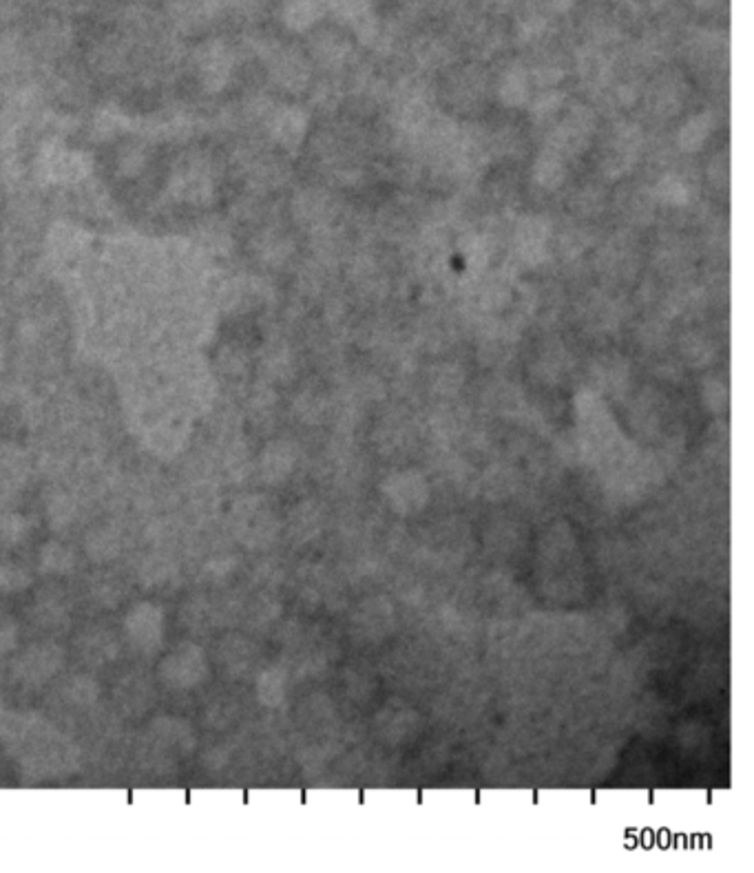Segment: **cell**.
<instances>
[{
    "label": "cell",
    "mask_w": 754,
    "mask_h": 873,
    "mask_svg": "<svg viewBox=\"0 0 754 873\" xmlns=\"http://www.w3.org/2000/svg\"><path fill=\"white\" fill-rule=\"evenodd\" d=\"M38 168L47 182L80 184L89 175V160L78 151H69L60 144H47L38 157Z\"/></svg>",
    "instance_id": "obj_1"
},
{
    "label": "cell",
    "mask_w": 754,
    "mask_h": 873,
    "mask_svg": "<svg viewBox=\"0 0 754 873\" xmlns=\"http://www.w3.org/2000/svg\"><path fill=\"white\" fill-rule=\"evenodd\" d=\"M213 175L208 171L204 160H191L186 162L180 171L173 175L171 193L177 202L202 206L213 199Z\"/></svg>",
    "instance_id": "obj_2"
},
{
    "label": "cell",
    "mask_w": 754,
    "mask_h": 873,
    "mask_svg": "<svg viewBox=\"0 0 754 873\" xmlns=\"http://www.w3.org/2000/svg\"><path fill=\"white\" fill-rule=\"evenodd\" d=\"M197 67H200L202 87L208 93H217L226 87L230 76H233V54H230L228 47L213 42V45L204 47Z\"/></svg>",
    "instance_id": "obj_3"
},
{
    "label": "cell",
    "mask_w": 754,
    "mask_h": 873,
    "mask_svg": "<svg viewBox=\"0 0 754 873\" xmlns=\"http://www.w3.org/2000/svg\"><path fill=\"white\" fill-rule=\"evenodd\" d=\"M270 76L284 91L297 93L308 87L310 69L308 62L295 51H275L270 56Z\"/></svg>",
    "instance_id": "obj_4"
},
{
    "label": "cell",
    "mask_w": 754,
    "mask_h": 873,
    "mask_svg": "<svg viewBox=\"0 0 754 873\" xmlns=\"http://www.w3.org/2000/svg\"><path fill=\"white\" fill-rule=\"evenodd\" d=\"M268 129L272 140L279 146H284V149H297L303 142V135H306L308 118L301 109L286 107L268 115Z\"/></svg>",
    "instance_id": "obj_5"
},
{
    "label": "cell",
    "mask_w": 754,
    "mask_h": 873,
    "mask_svg": "<svg viewBox=\"0 0 754 873\" xmlns=\"http://www.w3.org/2000/svg\"><path fill=\"white\" fill-rule=\"evenodd\" d=\"M127 630L131 635L133 644L142 648H153L157 641L164 635V615L160 608L151 604H140L138 608L131 610L127 617Z\"/></svg>",
    "instance_id": "obj_6"
},
{
    "label": "cell",
    "mask_w": 754,
    "mask_h": 873,
    "mask_svg": "<svg viewBox=\"0 0 754 873\" xmlns=\"http://www.w3.org/2000/svg\"><path fill=\"white\" fill-rule=\"evenodd\" d=\"M164 672H166L164 677L173 681L175 686H193V683L202 681L206 672V661L202 650L186 646L182 650L173 652V655L166 659Z\"/></svg>",
    "instance_id": "obj_7"
},
{
    "label": "cell",
    "mask_w": 754,
    "mask_h": 873,
    "mask_svg": "<svg viewBox=\"0 0 754 873\" xmlns=\"http://www.w3.org/2000/svg\"><path fill=\"white\" fill-rule=\"evenodd\" d=\"M89 239L82 233L80 228H73L69 224H60L49 235V252L54 261L62 266H69L73 261H80L85 257Z\"/></svg>",
    "instance_id": "obj_8"
},
{
    "label": "cell",
    "mask_w": 754,
    "mask_h": 873,
    "mask_svg": "<svg viewBox=\"0 0 754 873\" xmlns=\"http://www.w3.org/2000/svg\"><path fill=\"white\" fill-rule=\"evenodd\" d=\"M29 460L14 445L0 447V491H14L27 480Z\"/></svg>",
    "instance_id": "obj_9"
},
{
    "label": "cell",
    "mask_w": 754,
    "mask_h": 873,
    "mask_svg": "<svg viewBox=\"0 0 754 873\" xmlns=\"http://www.w3.org/2000/svg\"><path fill=\"white\" fill-rule=\"evenodd\" d=\"M93 65H96L98 71L109 73V76L124 71L129 65V45L120 38L100 42L96 47V54H93Z\"/></svg>",
    "instance_id": "obj_10"
},
{
    "label": "cell",
    "mask_w": 754,
    "mask_h": 873,
    "mask_svg": "<svg viewBox=\"0 0 754 873\" xmlns=\"http://www.w3.org/2000/svg\"><path fill=\"white\" fill-rule=\"evenodd\" d=\"M31 62L29 49L18 38H0V78H16L27 71Z\"/></svg>",
    "instance_id": "obj_11"
},
{
    "label": "cell",
    "mask_w": 754,
    "mask_h": 873,
    "mask_svg": "<svg viewBox=\"0 0 754 873\" xmlns=\"http://www.w3.org/2000/svg\"><path fill=\"white\" fill-rule=\"evenodd\" d=\"M257 257L268 266H279L290 257L292 246L290 241L279 233H264L255 241Z\"/></svg>",
    "instance_id": "obj_12"
},
{
    "label": "cell",
    "mask_w": 754,
    "mask_h": 873,
    "mask_svg": "<svg viewBox=\"0 0 754 873\" xmlns=\"http://www.w3.org/2000/svg\"><path fill=\"white\" fill-rule=\"evenodd\" d=\"M149 144L142 140H129L118 153V168L124 177H135L149 162Z\"/></svg>",
    "instance_id": "obj_13"
},
{
    "label": "cell",
    "mask_w": 754,
    "mask_h": 873,
    "mask_svg": "<svg viewBox=\"0 0 754 873\" xmlns=\"http://www.w3.org/2000/svg\"><path fill=\"white\" fill-rule=\"evenodd\" d=\"M710 129H712V124H710V118L706 113L704 115L699 113V115H695V118H690L682 126V131H679V142H682V149L697 151L699 146L708 140Z\"/></svg>",
    "instance_id": "obj_14"
},
{
    "label": "cell",
    "mask_w": 754,
    "mask_h": 873,
    "mask_svg": "<svg viewBox=\"0 0 754 873\" xmlns=\"http://www.w3.org/2000/svg\"><path fill=\"white\" fill-rule=\"evenodd\" d=\"M54 657L56 652H47L43 648L29 652L27 659L23 661V672H20V677L31 681L47 679L49 672L54 670Z\"/></svg>",
    "instance_id": "obj_15"
},
{
    "label": "cell",
    "mask_w": 754,
    "mask_h": 873,
    "mask_svg": "<svg viewBox=\"0 0 754 873\" xmlns=\"http://www.w3.org/2000/svg\"><path fill=\"white\" fill-rule=\"evenodd\" d=\"M69 47V34L58 25L43 29L36 38V51L47 58H58Z\"/></svg>",
    "instance_id": "obj_16"
},
{
    "label": "cell",
    "mask_w": 754,
    "mask_h": 873,
    "mask_svg": "<svg viewBox=\"0 0 754 873\" xmlns=\"http://www.w3.org/2000/svg\"><path fill=\"white\" fill-rule=\"evenodd\" d=\"M319 14L317 0H288L286 3V20L292 29L310 27Z\"/></svg>",
    "instance_id": "obj_17"
},
{
    "label": "cell",
    "mask_w": 754,
    "mask_h": 873,
    "mask_svg": "<svg viewBox=\"0 0 754 873\" xmlns=\"http://www.w3.org/2000/svg\"><path fill=\"white\" fill-rule=\"evenodd\" d=\"M533 173H536L538 184L547 186V188H553V186L562 184V180H564V164L560 160V155L558 153L542 155L540 160H538V164H536V168H533Z\"/></svg>",
    "instance_id": "obj_18"
},
{
    "label": "cell",
    "mask_w": 754,
    "mask_h": 873,
    "mask_svg": "<svg viewBox=\"0 0 754 873\" xmlns=\"http://www.w3.org/2000/svg\"><path fill=\"white\" fill-rule=\"evenodd\" d=\"M500 89H502V98L509 100L505 104H522L527 100V89H529L527 76L525 73H509V76L502 78Z\"/></svg>",
    "instance_id": "obj_19"
},
{
    "label": "cell",
    "mask_w": 754,
    "mask_h": 873,
    "mask_svg": "<svg viewBox=\"0 0 754 873\" xmlns=\"http://www.w3.org/2000/svg\"><path fill=\"white\" fill-rule=\"evenodd\" d=\"M27 533V522L25 518H20L16 513H7L0 518V538L7 542H16L20 538H25Z\"/></svg>",
    "instance_id": "obj_20"
},
{
    "label": "cell",
    "mask_w": 754,
    "mask_h": 873,
    "mask_svg": "<svg viewBox=\"0 0 754 873\" xmlns=\"http://www.w3.org/2000/svg\"><path fill=\"white\" fill-rule=\"evenodd\" d=\"M43 562H45L47 571L65 573V571H69L73 557L69 555L67 549H62V546H49L45 557H43Z\"/></svg>",
    "instance_id": "obj_21"
},
{
    "label": "cell",
    "mask_w": 754,
    "mask_h": 873,
    "mask_svg": "<svg viewBox=\"0 0 754 873\" xmlns=\"http://www.w3.org/2000/svg\"><path fill=\"white\" fill-rule=\"evenodd\" d=\"M27 575L18 569H12V566H3L0 564V593H9V591H18V588H25L27 584Z\"/></svg>",
    "instance_id": "obj_22"
},
{
    "label": "cell",
    "mask_w": 754,
    "mask_h": 873,
    "mask_svg": "<svg viewBox=\"0 0 754 873\" xmlns=\"http://www.w3.org/2000/svg\"><path fill=\"white\" fill-rule=\"evenodd\" d=\"M120 124H122V118L113 111H100L98 118H96V129L100 135H113L115 131L120 129Z\"/></svg>",
    "instance_id": "obj_23"
},
{
    "label": "cell",
    "mask_w": 754,
    "mask_h": 873,
    "mask_svg": "<svg viewBox=\"0 0 754 873\" xmlns=\"http://www.w3.org/2000/svg\"><path fill=\"white\" fill-rule=\"evenodd\" d=\"M14 639H16L14 624L9 622L7 617L0 615V652H5V650L12 648L14 646Z\"/></svg>",
    "instance_id": "obj_24"
},
{
    "label": "cell",
    "mask_w": 754,
    "mask_h": 873,
    "mask_svg": "<svg viewBox=\"0 0 754 873\" xmlns=\"http://www.w3.org/2000/svg\"><path fill=\"white\" fill-rule=\"evenodd\" d=\"M5 365V341H3V336H0V367Z\"/></svg>",
    "instance_id": "obj_25"
},
{
    "label": "cell",
    "mask_w": 754,
    "mask_h": 873,
    "mask_svg": "<svg viewBox=\"0 0 754 873\" xmlns=\"http://www.w3.org/2000/svg\"><path fill=\"white\" fill-rule=\"evenodd\" d=\"M0 710H3V706H0Z\"/></svg>",
    "instance_id": "obj_26"
}]
</instances>
